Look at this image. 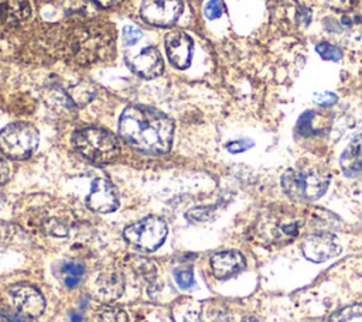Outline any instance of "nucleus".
<instances>
[{
    "mask_svg": "<svg viewBox=\"0 0 362 322\" xmlns=\"http://www.w3.org/2000/svg\"><path fill=\"white\" fill-rule=\"evenodd\" d=\"M359 316H362V304H354L335 311L329 316V322H348Z\"/></svg>",
    "mask_w": 362,
    "mask_h": 322,
    "instance_id": "obj_20",
    "label": "nucleus"
},
{
    "mask_svg": "<svg viewBox=\"0 0 362 322\" xmlns=\"http://www.w3.org/2000/svg\"><path fill=\"white\" fill-rule=\"evenodd\" d=\"M339 165L346 177L362 175V134L356 136L344 150Z\"/></svg>",
    "mask_w": 362,
    "mask_h": 322,
    "instance_id": "obj_17",
    "label": "nucleus"
},
{
    "mask_svg": "<svg viewBox=\"0 0 362 322\" xmlns=\"http://www.w3.org/2000/svg\"><path fill=\"white\" fill-rule=\"evenodd\" d=\"M61 271L64 274V284L68 287V288H74L75 285H78V282L81 281L83 273H85V268L81 263H76V261H65L62 266H61Z\"/></svg>",
    "mask_w": 362,
    "mask_h": 322,
    "instance_id": "obj_18",
    "label": "nucleus"
},
{
    "mask_svg": "<svg viewBox=\"0 0 362 322\" xmlns=\"http://www.w3.org/2000/svg\"><path fill=\"white\" fill-rule=\"evenodd\" d=\"M141 38V31L136 25H124L123 28V40L126 45H133Z\"/></svg>",
    "mask_w": 362,
    "mask_h": 322,
    "instance_id": "obj_25",
    "label": "nucleus"
},
{
    "mask_svg": "<svg viewBox=\"0 0 362 322\" xmlns=\"http://www.w3.org/2000/svg\"><path fill=\"white\" fill-rule=\"evenodd\" d=\"M71 322H82V315L78 312H74L71 316Z\"/></svg>",
    "mask_w": 362,
    "mask_h": 322,
    "instance_id": "obj_31",
    "label": "nucleus"
},
{
    "mask_svg": "<svg viewBox=\"0 0 362 322\" xmlns=\"http://www.w3.org/2000/svg\"><path fill=\"white\" fill-rule=\"evenodd\" d=\"M300 226V219H296L294 216L290 215H283L281 217H277L276 220L272 222L270 226L266 227V232L269 234L267 239L272 240L273 243H290L298 234Z\"/></svg>",
    "mask_w": 362,
    "mask_h": 322,
    "instance_id": "obj_14",
    "label": "nucleus"
},
{
    "mask_svg": "<svg viewBox=\"0 0 362 322\" xmlns=\"http://www.w3.org/2000/svg\"><path fill=\"white\" fill-rule=\"evenodd\" d=\"M223 10H225V6H223V3L221 0H209L205 4L204 13H205L206 18L215 20V18H219L223 14Z\"/></svg>",
    "mask_w": 362,
    "mask_h": 322,
    "instance_id": "obj_24",
    "label": "nucleus"
},
{
    "mask_svg": "<svg viewBox=\"0 0 362 322\" xmlns=\"http://www.w3.org/2000/svg\"><path fill=\"white\" fill-rule=\"evenodd\" d=\"M95 4L103 7V8H110V7H115L117 4H120L123 0H93Z\"/></svg>",
    "mask_w": 362,
    "mask_h": 322,
    "instance_id": "obj_30",
    "label": "nucleus"
},
{
    "mask_svg": "<svg viewBox=\"0 0 362 322\" xmlns=\"http://www.w3.org/2000/svg\"><path fill=\"white\" fill-rule=\"evenodd\" d=\"M167 236V225L161 217L148 216L124 229V237L133 246L153 251L158 249Z\"/></svg>",
    "mask_w": 362,
    "mask_h": 322,
    "instance_id": "obj_6",
    "label": "nucleus"
},
{
    "mask_svg": "<svg viewBox=\"0 0 362 322\" xmlns=\"http://www.w3.org/2000/svg\"><path fill=\"white\" fill-rule=\"evenodd\" d=\"M92 322H127V315L123 309L106 306L95 314Z\"/></svg>",
    "mask_w": 362,
    "mask_h": 322,
    "instance_id": "obj_19",
    "label": "nucleus"
},
{
    "mask_svg": "<svg viewBox=\"0 0 362 322\" xmlns=\"http://www.w3.org/2000/svg\"><path fill=\"white\" fill-rule=\"evenodd\" d=\"M315 51L321 55V58L328 59V61H339L342 58V51L339 47L328 42H320L315 47Z\"/></svg>",
    "mask_w": 362,
    "mask_h": 322,
    "instance_id": "obj_21",
    "label": "nucleus"
},
{
    "mask_svg": "<svg viewBox=\"0 0 362 322\" xmlns=\"http://www.w3.org/2000/svg\"><path fill=\"white\" fill-rule=\"evenodd\" d=\"M328 4L335 8V10H341V11H351L359 0H327Z\"/></svg>",
    "mask_w": 362,
    "mask_h": 322,
    "instance_id": "obj_28",
    "label": "nucleus"
},
{
    "mask_svg": "<svg viewBox=\"0 0 362 322\" xmlns=\"http://www.w3.org/2000/svg\"><path fill=\"white\" fill-rule=\"evenodd\" d=\"M119 133L137 150L163 154L171 147L174 124L170 117L153 107L133 105L123 110Z\"/></svg>",
    "mask_w": 362,
    "mask_h": 322,
    "instance_id": "obj_1",
    "label": "nucleus"
},
{
    "mask_svg": "<svg viewBox=\"0 0 362 322\" xmlns=\"http://www.w3.org/2000/svg\"><path fill=\"white\" fill-rule=\"evenodd\" d=\"M165 52L175 68L185 69L192 58V40L182 31L170 32L165 37Z\"/></svg>",
    "mask_w": 362,
    "mask_h": 322,
    "instance_id": "obj_12",
    "label": "nucleus"
},
{
    "mask_svg": "<svg viewBox=\"0 0 362 322\" xmlns=\"http://www.w3.org/2000/svg\"><path fill=\"white\" fill-rule=\"evenodd\" d=\"M252 145H253V143L249 141V140H235V141H230V143L226 145V148H228L229 153L238 154V153L246 151V150L250 148Z\"/></svg>",
    "mask_w": 362,
    "mask_h": 322,
    "instance_id": "obj_27",
    "label": "nucleus"
},
{
    "mask_svg": "<svg viewBox=\"0 0 362 322\" xmlns=\"http://www.w3.org/2000/svg\"><path fill=\"white\" fill-rule=\"evenodd\" d=\"M86 203L95 212L107 213L113 212L119 206V198L115 186L107 179L96 178L92 182Z\"/></svg>",
    "mask_w": 362,
    "mask_h": 322,
    "instance_id": "obj_10",
    "label": "nucleus"
},
{
    "mask_svg": "<svg viewBox=\"0 0 362 322\" xmlns=\"http://www.w3.org/2000/svg\"><path fill=\"white\" fill-rule=\"evenodd\" d=\"M246 267V260L238 250L219 251L211 257V268L218 280H228Z\"/></svg>",
    "mask_w": 362,
    "mask_h": 322,
    "instance_id": "obj_13",
    "label": "nucleus"
},
{
    "mask_svg": "<svg viewBox=\"0 0 362 322\" xmlns=\"http://www.w3.org/2000/svg\"><path fill=\"white\" fill-rule=\"evenodd\" d=\"M174 275H175V281L180 288H184V290L191 288L195 282L191 268H177Z\"/></svg>",
    "mask_w": 362,
    "mask_h": 322,
    "instance_id": "obj_23",
    "label": "nucleus"
},
{
    "mask_svg": "<svg viewBox=\"0 0 362 322\" xmlns=\"http://www.w3.org/2000/svg\"><path fill=\"white\" fill-rule=\"evenodd\" d=\"M113 32L106 25H83L68 41V55L79 64H92L106 58L113 48Z\"/></svg>",
    "mask_w": 362,
    "mask_h": 322,
    "instance_id": "obj_2",
    "label": "nucleus"
},
{
    "mask_svg": "<svg viewBox=\"0 0 362 322\" xmlns=\"http://www.w3.org/2000/svg\"><path fill=\"white\" fill-rule=\"evenodd\" d=\"M242 322H259L256 318H253V316H247V318H245Z\"/></svg>",
    "mask_w": 362,
    "mask_h": 322,
    "instance_id": "obj_32",
    "label": "nucleus"
},
{
    "mask_svg": "<svg viewBox=\"0 0 362 322\" xmlns=\"http://www.w3.org/2000/svg\"><path fill=\"white\" fill-rule=\"evenodd\" d=\"M31 14L28 0H0V23L8 27L24 23Z\"/></svg>",
    "mask_w": 362,
    "mask_h": 322,
    "instance_id": "obj_16",
    "label": "nucleus"
},
{
    "mask_svg": "<svg viewBox=\"0 0 362 322\" xmlns=\"http://www.w3.org/2000/svg\"><path fill=\"white\" fill-rule=\"evenodd\" d=\"M95 287H96V295L102 301L112 302L122 295L124 288V280L119 271L107 270L98 277Z\"/></svg>",
    "mask_w": 362,
    "mask_h": 322,
    "instance_id": "obj_15",
    "label": "nucleus"
},
{
    "mask_svg": "<svg viewBox=\"0 0 362 322\" xmlns=\"http://www.w3.org/2000/svg\"><path fill=\"white\" fill-rule=\"evenodd\" d=\"M74 147L95 164H110L120 154V144L115 134L99 127H85L75 131Z\"/></svg>",
    "mask_w": 362,
    "mask_h": 322,
    "instance_id": "obj_4",
    "label": "nucleus"
},
{
    "mask_svg": "<svg viewBox=\"0 0 362 322\" xmlns=\"http://www.w3.org/2000/svg\"><path fill=\"white\" fill-rule=\"evenodd\" d=\"M337 100H338V97L332 92H320V93L314 95V102L318 106H332L337 103Z\"/></svg>",
    "mask_w": 362,
    "mask_h": 322,
    "instance_id": "obj_26",
    "label": "nucleus"
},
{
    "mask_svg": "<svg viewBox=\"0 0 362 322\" xmlns=\"http://www.w3.org/2000/svg\"><path fill=\"white\" fill-rule=\"evenodd\" d=\"M8 178V165L6 164V161L0 160V186L7 181Z\"/></svg>",
    "mask_w": 362,
    "mask_h": 322,
    "instance_id": "obj_29",
    "label": "nucleus"
},
{
    "mask_svg": "<svg viewBox=\"0 0 362 322\" xmlns=\"http://www.w3.org/2000/svg\"><path fill=\"white\" fill-rule=\"evenodd\" d=\"M38 141L37 129L28 123H11L0 131V150L14 160L30 157L35 151Z\"/></svg>",
    "mask_w": 362,
    "mask_h": 322,
    "instance_id": "obj_5",
    "label": "nucleus"
},
{
    "mask_svg": "<svg viewBox=\"0 0 362 322\" xmlns=\"http://www.w3.org/2000/svg\"><path fill=\"white\" fill-rule=\"evenodd\" d=\"M93 3L89 1V0H68L66 1V10L72 11V13H79L82 16L93 14L95 10H96Z\"/></svg>",
    "mask_w": 362,
    "mask_h": 322,
    "instance_id": "obj_22",
    "label": "nucleus"
},
{
    "mask_svg": "<svg viewBox=\"0 0 362 322\" xmlns=\"http://www.w3.org/2000/svg\"><path fill=\"white\" fill-rule=\"evenodd\" d=\"M301 251L304 257L313 263L327 261L341 253V246L335 234L329 232H315L301 243Z\"/></svg>",
    "mask_w": 362,
    "mask_h": 322,
    "instance_id": "obj_8",
    "label": "nucleus"
},
{
    "mask_svg": "<svg viewBox=\"0 0 362 322\" xmlns=\"http://www.w3.org/2000/svg\"><path fill=\"white\" fill-rule=\"evenodd\" d=\"M10 297L16 311L24 316H40L45 308L42 294L35 287L27 284H17L11 287Z\"/></svg>",
    "mask_w": 362,
    "mask_h": 322,
    "instance_id": "obj_9",
    "label": "nucleus"
},
{
    "mask_svg": "<svg viewBox=\"0 0 362 322\" xmlns=\"http://www.w3.org/2000/svg\"><path fill=\"white\" fill-rule=\"evenodd\" d=\"M127 65L134 73L146 79H151L161 75L164 69V61L158 49L154 47H147L141 49L139 54L127 58Z\"/></svg>",
    "mask_w": 362,
    "mask_h": 322,
    "instance_id": "obj_11",
    "label": "nucleus"
},
{
    "mask_svg": "<svg viewBox=\"0 0 362 322\" xmlns=\"http://www.w3.org/2000/svg\"><path fill=\"white\" fill-rule=\"evenodd\" d=\"M181 13V0H143L140 6V16L143 20L157 27L173 25Z\"/></svg>",
    "mask_w": 362,
    "mask_h": 322,
    "instance_id": "obj_7",
    "label": "nucleus"
},
{
    "mask_svg": "<svg viewBox=\"0 0 362 322\" xmlns=\"http://www.w3.org/2000/svg\"><path fill=\"white\" fill-rule=\"evenodd\" d=\"M329 174L317 167L290 168L281 177L284 193L298 202H311L325 193Z\"/></svg>",
    "mask_w": 362,
    "mask_h": 322,
    "instance_id": "obj_3",
    "label": "nucleus"
}]
</instances>
